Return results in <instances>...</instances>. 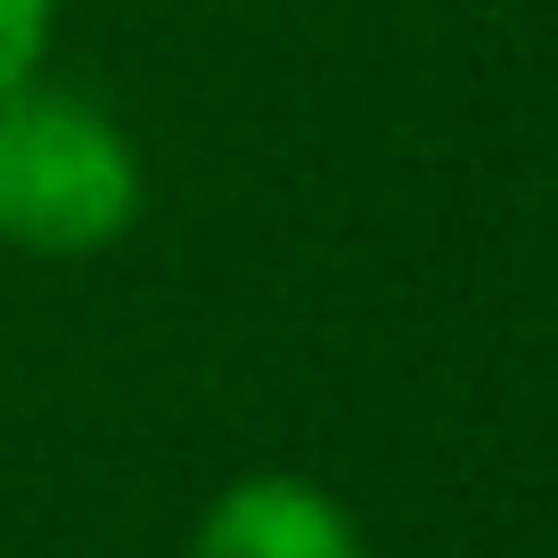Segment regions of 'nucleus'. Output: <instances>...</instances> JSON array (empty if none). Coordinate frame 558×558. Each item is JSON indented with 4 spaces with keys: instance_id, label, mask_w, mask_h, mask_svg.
Here are the masks:
<instances>
[{
    "instance_id": "obj_1",
    "label": "nucleus",
    "mask_w": 558,
    "mask_h": 558,
    "mask_svg": "<svg viewBox=\"0 0 558 558\" xmlns=\"http://www.w3.org/2000/svg\"><path fill=\"white\" fill-rule=\"evenodd\" d=\"M140 222V148L99 99L17 83L0 99V246L90 263Z\"/></svg>"
},
{
    "instance_id": "obj_2",
    "label": "nucleus",
    "mask_w": 558,
    "mask_h": 558,
    "mask_svg": "<svg viewBox=\"0 0 558 558\" xmlns=\"http://www.w3.org/2000/svg\"><path fill=\"white\" fill-rule=\"evenodd\" d=\"M190 558H362L345 501L313 476H239L206 501Z\"/></svg>"
},
{
    "instance_id": "obj_3",
    "label": "nucleus",
    "mask_w": 558,
    "mask_h": 558,
    "mask_svg": "<svg viewBox=\"0 0 558 558\" xmlns=\"http://www.w3.org/2000/svg\"><path fill=\"white\" fill-rule=\"evenodd\" d=\"M50 25H58V0H0V99L41 74Z\"/></svg>"
}]
</instances>
